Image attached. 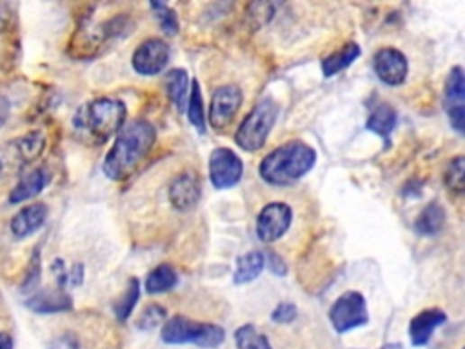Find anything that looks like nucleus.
Masks as SVG:
<instances>
[{"label":"nucleus","mask_w":465,"mask_h":349,"mask_svg":"<svg viewBox=\"0 0 465 349\" xmlns=\"http://www.w3.org/2000/svg\"><path fill=\"white\" fill-rule=\"evenodd\" d=\"M157 142V130L151 123L137 119L116 133L114 144L107 152L102 170L109 180L130 179L148 159Z\"/></svg>","instance_id":"obj_1"},{"label":"nucleus","mask_w":465,"mask_h":349,"mask_svg":"<svg viewBox=\"0 0 465 349\" xmlns=\"http://www.w3.org/2000/svg\"><path fill=\"white\" fill-rule=\"evenodd\" d=\"M126 119L128 107L123 100L102 96L78 107L73 126L89 144L98 146L119 133L126 126Z\"/></svg>","instance_id":"obj_2"},{"label":"nucleus","mask_w":465,"mask_h":349,"mask_svg":"<svg viewBox=\"0 0 465 349\" xmlns=\"http://www.w3.org/2000/svg\"><path fill=\"white\" fill-rule=\"evenodd\" d=\"M315 162L316 152L309 144L291 141L268 153L259 166V173L271 186H291L305 177Z\"/></svg>","instance_id":"obj_3"},{"label":"nucleus","mask_w":465,"mask_h":349,"mask_svg":"<svg viewBox=\"0 0 465 349\" xmlns=\"http://www.w3.org/2000/svg\"><path fill=\"white\" fill-rule=\"evenodd\" d=\"M160 338L166 344H195L204 349H214L223 344L225 331L222 326L209 322H196L182 315H175L164 322Z\"/></svg>","instance_id":"obj_4"},{"label":"nucleus","mask_w":465,"mask_h":349,"mask_svg":"<svg viewBox=\"0 0 465 349\" xmlns=\"http://www.w3.org/2000/svg\"><path fill=\"white\" fill-rule=\"evenodd\" d=\"M278 119V106L273 98H262L250 113L235 133V142L244 152L255 153L264 148Z\"/></svg>","instance_id":"obj_5"},{"label":"nucleus","mask_w":465,"mask_h":349,"mask_svg":"<svg viewBox=\"0 0 465 349\" xmlns=\"http://www.w3.org/2000/svg\"><path fill=\"white\" fill-rule=\"evenodd\" d=\"M329 320L338 335L366 326L369 322L366 297L359 291H345L333 302Z\"/></svg>","instance_id":"obj_6"},{"label":"nucleus","mask_w":465,"mask_h":349,"mask_svg":"<svg viewBox=\"0 0 465 349\" xmlns=\"http://www.w3.org/2000/svg\"><path fill=\"white\" fill-rule=\"evenodd\" d=\"M46 139L39 132H32L21 139L12 141L0 152V171L19 173L33 164L44 152Z\"/></svg>","instance_id":"obj_7"},{"label":"nucleus","mask_w":465,"mask_h":349,"mask_svg":"<svg viewBox=\"0 0 465 349\" xmlns=\"http://www.w3.org/2000/svg\"><path fill=\"white\" fill-rule=\"evenodd\" d=\"M244 95L239 86H222L218 87L209 104V124L216 132H223L235 121V116L242 106Z\"/></svg>","instance_id":"obj_8"},{"label":"nucleus","mask_w":465,"mask_h":349,"mask_svg":"<svg viewBox=\"0 0 465 349\" xmlns=\"http://www.w3.org/2000/svg\"><path fill=\"white\" fill-rule=\"evenodd\" d=\"M242 159L229 148H216L209 155V179L216 189H229L242 180Z\"/></svg>","instance_id":"obj_9"},{"label":"nucleus","mask_w":465,"mask_h":349,"mask_svg":"<svg viewBox=\"0 0 465 349\" xmlns=\"http://www.w3.org/2000/svg\"><path fill=\"white\" fill-rule=\"evenodd\" d=\"M293 222V209L286 202H269L257 218V235L262 243L271 244L282 239Z\"/></svg>","instance_id":"obj_10"},{"label":"nucleus","mask_w":465,"mask_h":349,"mask_svg":"<svg viewBox=\"0 0 465 349\" xmlns=\"http://www.w3.org/2000/svg\"><path fill=\"white\" fill-rule=\"evenodd\" d=\"M443 107L447 111L451 126L461 135L465 130V78L460 66H454L447 75Z\"/></svg>","instance_id":"obj_11"},{"label":"nucleus","mask_w":465,"mask_h":349,"mask_svg":"<svg viewBox=\"0 0 465 349\" xmlns=\"http://www.w3.org/2000/svg\"><path fill=\"white\" fill-rule=\"evenodd\" d=\"M171 59V48L160 39L144 41L133 53V69L142 77H155L166 69Z\"/></svg>","instance_id":"obj_12"},{"label":"nucleus","mask_w":465,"mask_h":349,"mask_svg":"<svg viewBox=\"0 0 465 349\" xmlns=\"http://www.w3.org/2000/svg\"><path fill=\"white\" fill-rule=\"evenodd\" d=\"M373 68L377 77L391 87L402 86L409 73V62L406 55L397 48H382L375 53Z\"/></svg>","instance_id":"obj_13"},{"label":"nucleus","mask_w":465,"mask_h":349,"mask_svg":"<svg viewBox=\"0 0 465 349\" xmlns=\"http://www.w3.org/2000/svg\"><path fill=\"white\" fill-rule=\"evenodd\" d=\"M202 197L200 180L195 173H180L169 186V202L177 211H191Z\"/></svg>","instance_id":"obj_14"},{"label":"nucleus","mask_w":465,"mask_h":349,"mask_svg":"<svg viewBox=\"0 0 465 349\" xmlns=\"http://www.w3.org/2000/svg\"><path fill=\"white\" fill-rule=\"evenodd\" d=\"M48 206L42 202L37 204H30L26 207H23L10 224V229L14 233V237L23 241L32 237L33 233H37L48 220Z\"/></svg>","instance_id":"obj_15"},{"label":"nucleus","mask_w":465,"mask_h":349,"mask_svg":"<svg viewBox=\"0 0 465 349\" xmlns=\"http://www.w3.org/2000/svg\"><path fill=\"white\" fill-rule=\"evenodd\" d=\"M445 320H447V315L442 309H438V308L424 309L418 315H415L411 324H409L411 344L415 347L425 345L431 340L434 329L440 327L442 324H445Z\"/></svg>","instance_id":"obj_16"},{"label":"nucleus","mask_w":465,"mask_h":349,"mask_svg":"<svg viewBox=\"0 0 465 349\" xmlns=\"http://www.w3.org/2000/svg\"><path fill=\"white\" fill-rule=\"evenodd\" d=\"M24 304L35 313H62L73 309V300L62 288L33 291Z\"/></svg>","instance_id":"obj_17"},{"label":"nucleus","mask_w":465,"mask_h":349,"mask_svg":"<svg viewBox=\"0 0 465 349\" xmlns=\"http://www.w3.org/2000/svg\"><path fill=\"white\" fill-rule=\"evenodd\" d=\"M51 175L46 168H37L26 175L21 177V180L12 189L8 200L10 204H23L44 191V188L50 184Z\"/></svg>","instance_id":"obj_18"},{"label":"nucleus","mask_w":465,"mask_h":349,"mask_svg":"<svg viewBox=\"0 0 465 349\" xmlns=\"http://www.w3.org/2000/svg\"><path fill=\"white\" fill-rule=\"evenodd\" d=\"M397 124H398L397 109L388 102H378L369 115V119L366 123V130L382 137L386 141V146H389V137L395 132Z\"/></svg>","instance_id":"obj_19"},{"label":"nucleus","mask_w":465,"mask_h":349,"mask_svg":"<svg viewBox=\"0 0 465 349\" xmlns=\"http://www.w3.org/2000/svg\"><path fill=\"white\" fill-rule=\"evenodd\" d=\"M362 50L357 42H349L345 44L342 50L327 55L324 60H322V73L325 78H331L334 75H338L340 71L347 69L349 66H351L359 57H360Z\"/></svg>","instance_id":"obj_20"},{"label":"nucleus","mask_w":465,"mask_h":349,"mask_svg":"<svg viewBox=\"0 0 465 349\" xmlns=\"http://www.w3.org/2000/svg\"><path fill=\"white\" fill-rule=\"evenodd\" d=\"M445 218H447V215H445L443 206L440 202H431L418 215V218L415 222V231L422 237L438 235L445 224Z\"/></svg>","instance_id":"obj_21"},{"label":"nucleus","mask_w":465,"mask_h":349,"mask_svg":"<svg viewBox=\"0 0 465 349\" xmlns=\"http://www.w3.org/2000/svg\"><path fill=\"white\" fill-rule=\"evenodd\" d=\"M266 266V257L260 252H250L237 259V271L232 275V282L242 286L253 282L260 277Z\"/></svg>","instance_id":"obj_22"},{"label":"nucleus","mask_w":465,"mask_h":349,"mask_svg":"<svg viewBox=\"0 0 465 349\" xmlns=\"http://www.w3.org/2000/svg\"><path fill=\"white\" fill-rule=\"evenodd\" d=\"M166 91L168 96L171 100V104L178 109L184 111L186 102H187V93H189V77L186 73V69H171L166 73Z\"/></svg>","instance_id":"obj_23"},{"label":"nucleus","mask_w":465,"mask_h":349,"mask_svg":"<svg viewBox=\"0 0 465 349\" xmlns=\"http://www.w3.org/2000/svg\"><path fill=\"white\" fill-rule=\"evenodd\" d=\"M178 284V275L173 266L169 264H160L150 275L146 277V293L150 295H159V293H168Z\"/></svg>","instance_id":"obj_24"},{"label":"nucleus","mask_w":465,"mask_h":349,"mask_svg":"<svg viewBox=\"0 0 465 349\" xmlns=\"http://www.w3.org/2000/svg\"><path fill=\"white\" fill-rule=\"evenodd\" d=\"M139 298H141V282H139V279H130V280H128V286H126V289H124V293H123V297H121L119 300H116L114 306H113V311H114L116 320H119V322H126V320L132 317V313H133V309H135Z\"/></svg>","instance_id":"obj_25"},{"label":"nucleus","mask_w":465,"mask_h":349,"mask_svg":"<svg viewBox=\"0 0 465 349\" xmlns=\"http://www.w3.org/2000/svg\"><path fill=\"white\" fill-rule=\"evenodd\" d=\"M187 121L196 128L200 135L205 133V111H204V96L200 91L198 80H191V93L187 98Z\"/></svg>","instance_id":"obj_26"},{"label":"nucleus","mask_w":465,"mask_h":349,"mask_svg":"<svg viewBox=\"0 0 465 349\" xmlns=\"http://www.w3.org/2000/svg\"><path fill=\"white\" fill-rule=\"evenodd\" d=\"M237 349H273L269 338L253 324H244L235 331Z\"/></svg>","instance_id":"obj_27"},{"label":"nucleus","mask_w":465,"mask_h":349,"mask_svg":"<svg viewBox=\"0 0 465 349\" xmlns=\"http://www.w3.org/2000/svg\"><path fill=\"white\" fill-rule=\"evenodd\" d=\"M150 6H151V10H153L155 19L159 21L162 32H164L166 35H169V37H175V35L178 33V30H180L177 14H175L168 5H164V3H151Z\"/></svg>","instance_id":"obj_28"},{"label":"nucleus","mask_w":465,"mask_h":349,"mask_svg":"<svg viewBox=\"0 0 465 349\" xmlns=\"http://www.w3.org/2000/svg\"><path fill=\"white\" fill-rule=\"evenodd\" d=\"M168 317L166 308H162L160 304H150L142 309V313L137 318V327L141 331H153L155 327H159Z\"/></svg>","instance_id":"obj_29"},{"label":"nucleus","mask_w":465,"mask_h":349,"mask_svg":"<svg viewBox=\"0 0 465 349\" xmlns=\"http://www.w3.org/2000/svg\"><path fill=\"white\" fill-rule=\"evenodd\" d=\"M445 186L454 191V193H461L463 191V180H465V161L463 157H454L447 170H445Z\"/></svg>","instance_id":"obj_30"},{"label":"nucleus","mask_w":465,"mask_h":349,"mask_svg":"<svg viewBox=\"0 0 465 349\" xmlns=\"http://www.w3.org/2000/svg\"><path fill=\"white\" fill-rule=\"evenodd\" d=\"M39 282H41V253L35 252L32 261H30V268H28V273H26V279L23 282L24 293H33L37 289Z\"/></svg>","instance_id":"obj_31"},{"label":"nucleus","mask_w":465,"mask_h":349,"mask_svg":"<svg viewBox=\"0 0 465 349\" xmlns=\"http://www.w3.org/2000/svg\"><path fill=\"white\" fill-rule=\"evenodd\" d=\"M296 317H298V309L293 302H280L271 313V320L277 324H291L296 320Z\"/></svg>","instance_id":"obj_32"},{"label":"nucleus","mask_w":465,"mask_h":349,"mask_svg":"<svg viewBox=\"0 0 465 349\" xmlns=\"http://www.w3.org/2000/svg\"><path fill=\"white\" fill-rule=\"evenodd\" d=\"M51 271H53V275H55V279H57L59 288L64 289V288L68 286V271H66L64 261H62V259H57V261L51 264Z\"/></svg>","instance_id":"obj_33"},{"label":"nucleus","mask_w":465,"mask_h":349,"mask_svg":"<svg viewBox=\"0 0 465 349\" xmlns=\"http://www.w3.org/2000/svg\"><path fill=\"white\" fill-rule=\"evenodd\" d=\"M269 266H271V271L277 273L278 277H284L287 273V266L284 264L282 257L277 253H269Z\"/></svg>","instance_id":"obj_34"},{"label":"nucleus","mask_w":465,"mask_h":349,"mask_svg":"<svg viewBox=\"0 0 465 349\" xmlns=\"http://www.w3.org/2000/svg\"><path fill=\"white\" fill-rule=\"evenodd\" d=\"M84 280V268L80 264H75L71 271H68V286H80Z\"/></svg>","instance_id":"obj_35"},{"label":"nucleus","mask_w":465,"mask_h":349,"mask_svg":"<svg viewBox=\"0 0 465 349\" xmlns=\"http://www.w3.org/2000/svg\"><path fill=\"white\" fill-rule=\"evenodd\" d=\"M8 119H10V102H8V98L0 95V130L5 128Z\"/></svg>","instance_id":"obj_36"},{"label":"nucleus","mask_w":465,"mask_h":349,"mask_svg":"<svg viewBox=\"0 0 465 349\" xmlns=\"http://www.w3.org/2000/svg\"><path fill=\"white\" fill-rule=\"evenodd\" d=\"M53 349H78V344L73 336H62L55 342Z\"/></svg>","instance_id":"obj_37"},{"label":"nucleus","mask_w":465,"mask_h":349,"mask_svg":"<svg viewBox=\"0 0 465 349\" xmlns=\"http://www.w3.org/2000/svg\"><path fill=\"white\" fill-rule=\"evenodd\" d=\"M0 349H14V338L8 333H0Z\"/></svg>","instance_id":"obj_38"}]
</instances>
